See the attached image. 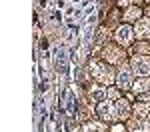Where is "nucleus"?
<instances>
[{
  "label": "nucleus",
  "instance_id": "nucleus-13",
  "mask_svg": "<svg viewBox=\"0 0 150 132\" xmlns=\"http://www.w3.org/2000/svg\"><path fill=\"white\" fill-rule=\"evenodd\" d=\"M90 96H92V100H102L104 96H106V92H104L102 88H92L90 90Z\"/></svg>",
  "mask_w": 150,
  "mask_h": 132
},
{
  "label": "nucleus",
  "instance_id": "nucleus-10",
  "mask_svg": "<svg viewBox=\"0 0 150 132\" xmlns=\"http://www.w3.org/2000/svg\"><path fill=\"white\" fill-rule=\"evenodd\" d=\"M118 116L120 118H128V102L126 100H120L118 102Z\"/></svg>",
  "mask_w": 150,
  "mask_h": 132
},
{
  "label": "nucleus",
  "instance_id": "nucleus-4",
  "mask_svg": "<svg viewBox=\"0 0 150 132\" xmlns=\"http://www.w3.org/2000/svg\"><path fill=\"white\" fill-rule=\"evenodd\" d=\"M136 36L140 38H150V20L148 18H142L136 22Z\"/></svg>",
  "mask_w": 150,
  "mask_h": 132
},
{
  "label": "nucleus",
  "instance_id": "nucleus-9",
  "mask_svg": "<svg viewBox=\"0 0 150 132\" xmlns=\"http://www.w3.org/2000/svg\"><path fill=\"white\" fill-rule=\"evenodd\" d=\"M84 132H104V126L98 124V122H88L84 126Z\"/></svg>",
  "mask_w": 150,
  "mask_h": 132
},
{
  "label": "nucleus",
  "instance_id": "nucleus-2",
  "mask_svg": "<svg viewBox=\"0 0 150 132\" xmlns=\"http://www.w3.org/2000/svg\"><path fill=\"white\" fill-rule=\"evenodd\" d=\"M132 70L136 72L138 76H146V74H150V58L136 56V58L132 60Z\"/></svg>",
  "mask_w": 150,
  "mask_h": 132
},
{
  "label": "nucleus",
  "instance_id": "nucleus-6",
  "mask_svg": "<svg viewBox=\"0 0 150 132\" xmlns=\"http://www.w3.org/2000/svg\"><path fill=\"white\" fill-rule=\"evenodd\" d=\"M120 56H122V52H120L118 48H114V46L104 48V58L108 60V62H118V60H120Z\"/></svg>",
  "mask_w": 150,
  "mask_h": 132
},
{
  "label": "nucleus",
  "instance_id": "nucleus-12",
  "mask_svg": "<svg viewBox=\"0 0 150 132\" xmlns=\"http://www.w3.org/2000/svg\"><path fill=\"white\" fill-rule=\"evenodd\" d=\"M148 86H150V80H146V78H140L138 82L134 84V90H136V92H140V90H146Z\"/></svg>",
  "mask_w": 150,
  "mask_h": 132
},
{
  "label": "nucleus",
  "instance_id": "nucleus-15",
  "mask_svg": "<svg viewBox=\"0 0 150 132\" xmlns=\"http://www.w3.org/2000/svg\"><path fill=\"white\" fill-rule=\"evenodd\" d=\"M108 96H110V98H118V92H116V90H108Z\"/></svg>",
  "mask_w": 150,
  "mask_h": 132
},
{
  "label": "nucleus",
  "instance_id": "nucleus-3",
  "mask_svg": "<svg viewBox=\"0 0 150 132\" xmlns=\"http://www.w3.org/2000/svg\"><path fill=\"white\" fill-rule=\"evenodd\" d=\"M54 62H56L58 72L66 70V66H68V56H66V50H64V48H56V52H54Z\"/></svg>",
  "mask_w": 150,
  "mask_h": 132
},
{
  "label": "nucleus",
  "instance_id": "nucleus-7",
  "mask_svg": "<svg viewBox=\"0 0 150 132\" xmlns=\"http://www.w3.org/2000/svg\"><path fill=\"white\" fill-rule=\"evenodd\" d=\"M98 114H100L104 120H112V118H114V108H112V104L104 102V104L98 106Z\"/></svg>",
  "mask_w": 150,
  "mask_h": 132
},
{
  "label": "nucleus",
  "instance_id": "nucleus-5",
  "mask_svg": "<svg viewBox=\"0 0 150 132\" xmlns=\"http://www.w3.org/2000/svg\"><path fill=\"white\" fill-rule=\"evenodd\" d=\"M116 40H118L120 44H128V42L132 40V30H130L128 26L118 28V32H116Z\"/></svg>",
  "mask_w": 150,
  "mask_h": 132
},
{
  "label": "nucleus",
  "instance_id": "nucleus-17",
  "mask_svg": "<svg viewBox=\"0 0 150 132\" xmlns=\"http://www.w3.org/2000/svg\"><path fill=\"white\" fill-rule=\"evenodd\" d=\"M130 2H132V0H120V4H122V6H124V4H130Z\"/></svg>",
  "mask_w": 150,
  "mask_h": 132
},
{
  "label": "nucleus",
  "instance_id": "nucleus-16",
  "mask_svg": "<svg viewBox=\"0 0 150 132\" xmlns=\"http://www.w3.org/2000/svg\"><path fill=\"white\" fill-rule=\"evenodd\" d=\"M144 128H146V132H150V118L146 120V126H144Z\"/></svg>",
  "mask_w": 150,
  "mask_h": 132
},
{
  "label": "nucleus",
  "instance_id": "nucleus-14",
  "mask_svg": "<svg viewBox=\"0 0 150 132\" xmlns=\"http://www.w3.org/2000/svg\"><path fill=\"white\" fill-rule=\"evenodd\" d=\"M136 16H140V10H138V8H130L128 14H126V20H134Z\"/></svg>",
  "mask_w": 150,
  "mask_h": 132
},
{
  "label": "nucleus",
  "instance_id": "nucleus-11",
  "mask_svg": "<svg viewBox=\"0 0 150 132\" xmlns=\"http://www.w3.org/2000/svg\"><path fill=\"white\" fill-rule=\"evenodd\" d=\"M134 112H136V116H138V118H144V116L148 114V106H146V104H136Z\"/></svg>",
  "mask_w": 150,
  "mask_h": 132
},
{
  "label": "nucleus",
  "instance_id": "nucleus-8",
  "mask_svg": "<svg viewBox=\"0 0 150 132\" xmlns=\"http://www.w3.org/2000/svg\"><path fill=\"white\" fill-rule=\"evenodd\" d=\"M132 82V76H130V70L128 68H122V70L118 72V84L122 86V88H128Z\"/></svg>",
  "mask_w": 150,
  "mask_h": 132
},
{
  "label": "nucleus",
  "instance_id": "nucleus-1",
  "mask_svg": "<svg viewBox=\"0 0 150 132\" xmlns=\"http://www.w3.org/2000/svg\"><path fill=\"white\" fill-rule=\"evenodd\" d=\"M90 74H92L96 80H100V82H104V84L112 82V72H110V68L104 66V64H100V62H92V64H90Z\"/></svg>",
  "mask_w": 150,
  "mask_h": 132
}]
</instances>
